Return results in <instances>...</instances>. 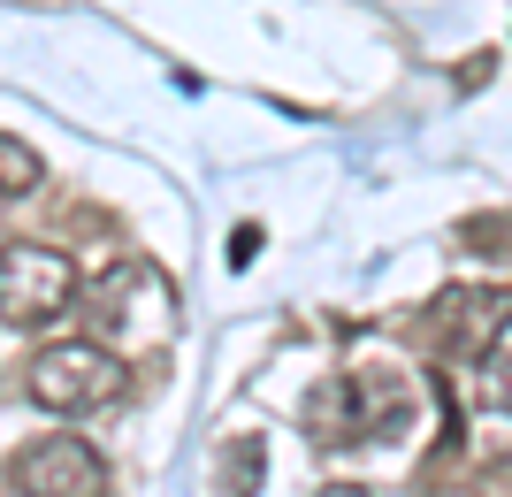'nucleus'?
Returning a JSON list of instances; mask_svg holds the SVG:
<instances>
[{"mask_svg": "<svg viewBox=\"0 0 512 497\" xmlns=\"http://www.w3.org/2000/svg\"><path fill=\"white\" fill-rule=\"evenodd\" d=\"M321 497H367V490H344V482H337V490H321Z\"/></svg>", "mask_w": 512, "mask_h": 497, "instance_id": "9d476101", "label": "nucleus"}, {"mask_svg": "<svg viewBox=\"0 0 512 497\" xmlns=\"http://www.w3.org/2000/svg\"><path fill=\"white\" fill-rule=\"evenodd\" d=\"M77 306V260L62 245H0V314L16 329L62 322Z\"/></svg>", "mask_w": 512, "mask_h": 497, "instance_id": "f03ea898", "label": "nucleus"}, {"mask_svg": "<svg viewBox=\"0 0 512 497\" xmlns=\"http://www.w3.org/2000/svg\"><path fill=\"white\" fill-rule=\"evenodd\" d=\"M253 482H260V444L245 436V452L222 467V497H253Z\"/></svg>", "mask_w": 512, "mask_h": 497, "instance_id": "0eeeda50", "label": "nucleus"}, {"mask_svg": "<svg viewBox=\"0 0 512 497\" xmlns=\"http://www.w3.org/2000/svg\"><path fill=\"white\" fill-rule=\"evenodd\" d=\"M31 398H39L46 413H62V421H77V413H100V406H115L123 398V360L107 345H92V337H62V345H46V352H31Z\"/></svg>", "mask_w": 512, "mask_h": 497, "instance_id": "f257e3e1", "label": "nucleus"}, {"mask_svg": "<svg viewBox=\"0 0 512 497\" xmlns=\"http://www.w3.org/2000/svg\"><path fill=\"white\" fill-rule=\"evenodd\" d=\"M306 429H314V444H352V436L367 429V375H329V383L306 398Z\"/></svg>", "mask_w": 512, "mask_h": 497, "instance_id": "39448f33", "label": "nucleus"}, {"mask_svg": "<svg viewBox=\"0 0 512 497\" xmlns=\"http://www.w3.org/2000/svg\"><path fill=\"white\" fill-rule=\"evenodd\" d=\"M512 322V299L505 291H444L428 306V337L459 360H482V345H497V329Z\"/></svg>", "mask_w": 512, "mask_h": 497, "instance_id": "20e7f679", "label": "nucleus"}, {"mask_svg": "<svg viewBox=\"0 0 512 497\" xmlns=\"http://www.w3.org/2000/svg\"><path fill=\"white\" fill-rule=\"evenodd\" d=\"M8 490L16 497H107V459L92 452L85 436L54 429L8 459Z\"/></svg>", "mask_w": 512, "mask_h": 497, "instance_id": "7ed1b4c3", "label": "nucleus"}, {"mask_svg": "<svg viewBox=\"0 0 512 497\" xmlns=\"http://www.w3.org/2000/svg\"><path fill=\"white\" fill-rule=\"evenodd\" d=\"M467 253H490V260H505L512 253V222H467Z\"/></svg>", "mask_w": 512, "mask_h": 497, "instance_id": "6e6552de", "label": "nucleus"}, {"mask_svg": "<svg viewBox=\"0 0 512 497\" xmlns=\"http://www.w3.org/2000/svg\"><path fill=\"white\" fill-rule=\"evenodd\" d=\"M39 176H46L39 146H23L16 130H0V199H31V192H39Z\"/></svg>", "mask_w": 512, "mask_h": 497, "instance_id": "423d86ee", "label": "nucleus"}, {"mask_svg": "<svg viewBox=\"0 0 512 497\" xmlns=\"http://www.w3.org/2000/svg\"><path fill=\"white\" fill-rule=\"evenodd\" d=\"M490 406L512 413V352H497V360H490Z\"/></svg>", "mask_w": 512, "mask_h": 497, "instance_id": "1a4fd4ad", "label": "nucleus"}]
</instances>
